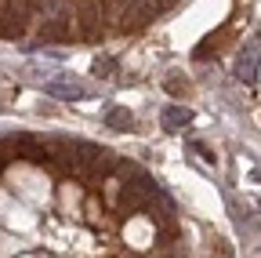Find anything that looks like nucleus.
I'll use <instances>...</instances> for the list:
<instances>
[{
  "instance_id": "obj_1",
  "label": "nucleus",
  "mask_w": 261,
  "mask_h": 258,
  "mask_svg": "<svg viewBox=\"0 0 261 258\" xmlns=\"http://www.w3.org/2000/svg\"><path fill=\"white\" fill-rule=\"evenodd\" d=\"M257 62H261V44H250V51H243L240 62H236V77H240L243 84H254V77H257Z\"/></svg>"
},
{
  "instance_id": "obj_2",
  "label": "nucleus",
  "mask_w": 261,
  "mask_h": 258,
  "mask_svg": "<svg viewBox=\"0 0 261 258\" xmlns=\"http://www.w3.org/2000/svg\"><path fill=\"white\" fill-rule=\"evenodd\" d=\"M47 95H55V99H65V102H76V99H87V91L80 84H65V80H51L44 87Z\"/></svg>"
},
{
  "instance_id": "obj_3",
  "label": "nucleus",
  "mask_w": 261,
  "mask_h": 258,
  "mask_svg": "<svg viewBox=\"0 0 261 258\" xmlns=\"http://www.w3.org/2000/svg\"><path fill=\"white\" fill-rule=\"evenodd\" d=\"M189 124H192L189 106H167L163 109V127H167V131H178V127H189Z\"/></svg>"
},
{
  "instance_id": "obj_4",
  "label": "nucleus",
  "mask_w": 261,
  "mask_h": 258,
  "mask_svg": "<svg viewBox=\"0 0 261 258\" xmlns=\"http://www.w3.org/2000/svg\"><path fill=\"white\" fill-rule=\"evenodd\" d=\"M106 124L113 127V131H130V127H135V116H130L123 106H113V109L106 113Z\"/></svg>"
},
{
  "instance_id": "obj_5",
  "label": "nucleus",
  "mask_w": 261,
  "mask_h": 258,
  "mask_svg": "<svg viewBox=\"0 0 261 258\" xmlns=\"http://www.w3.org/2000/svg\"><path fill=\"white\" fill-rule=\"evenodd\" d=\"M178 77H181V73H171L167 80H163V87H167L171 95H189V84H185V80H178Z\"/></svg>"
},
{
  "instance_id": "obj_6",
  "label": "nucleus",
  "mask_w": 261,
  "mask_h": 258,
  "mask_svg": "<svg viewBox=\"0 0 261 258\" xmlns=\"http://www.w3.org/2000/svg\"><path fill=\"white\" fill-rule=\"evenodd\" d=\"M109 73H116V62L113 58H98L94 62V77H109Z\"/></svg>"
}]
</instances>
